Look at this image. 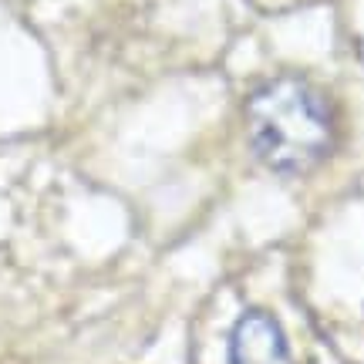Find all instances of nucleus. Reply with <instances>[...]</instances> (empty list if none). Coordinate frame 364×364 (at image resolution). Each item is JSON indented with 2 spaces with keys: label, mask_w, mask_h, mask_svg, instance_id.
Listing matches in <instances>:
<instances>
[{
  "label": "nucleus",
  "mask_w": 364,
  "mask_h": 364,
  "mask_svg": "<svg viewBox=\"0 0 364 364\" xmlns=\"http://www.w3.org/2000/svg\"><path fill=\"white\" fill-rule=\"evenodd\" d=\"M230 364H294L270 314L250 311L236 321L230 338Z\"/></svg>",
  "instance_id": "f03ea898"
},
{
  "label": "nucleus",
  "mask_w": 364,
  "mask_h": 364,
  "mask_svg": "<svg viewBox=\"0 0 364 364\" xmlns=\"http://www.w3.org/2000/svg\"><path fill=\"white\" fill-rule=\"evenodd\" d=\"M247 129L263 166L294 176L321 166L331 152L334 112L304 78L284 75L253 91L247 102Z\"/></svg>",
  "instance_id": "f257e3e1"
}]
</instances>
